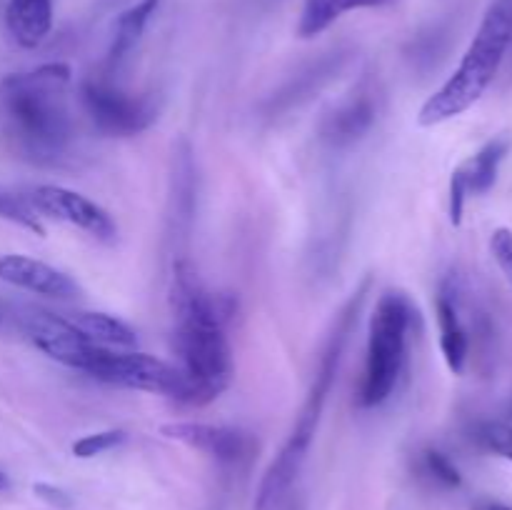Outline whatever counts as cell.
<instances>
[{"mask_svg":"<svg viewBox=\"0 0 512 510\" xmlns=\"http://www.w3.org/2000/svg\"><path fill=\"white\" fill-rule=\"evenodd\" d=\"M170 310L175 320V350L190 383V405H208L225 393L233 380V350L225 335L230 308L223 295L210 293L188 258L175 260L170 285Z\"/></svg>","mask_w":512,"mask_h":510,"instance_id":"obj_1","label":"cell"},{"mask_svg":"<svg viewBox=\"0 0 512 510\" xmlns=\"http://www.w3.org/2000/svg\"><path fill=\"white\" fill-rule=\"evenodd\" d=\"M68 63H43L25 73L5 75L0 83V110L15 148L28 160L55 165L75 138L68 85Z\"/></svg>","mask_w":512,"mask_h":510,"instance_id":"obj_2","label":"cell"},{"mask_svg":"<svg viewBox=\"0 0 512 510\" xmlns=\"http://www.w3.org/2000/svg\"><path fill=\"white\" fill-rule=\"evenodd\" d=\"M368 293L370 278H365L363 283L355 288V293L350 295L348 303L340 308L338 318H335L333 328H330L328 333V340H325L323 345L318 370H315L308 395H305L303 405H300L293 430H290L288 440H285V445L280 448V453L275 455L273 463H270L268 470L263 473L253 510H283L285 500H288L290 490H293L295 480H298L300 470H303L305 458H308V450L310 445H313L315 433H318L325 403H328V395L330 390H333L335 378H338L345 345H348L350 333H353L355 323H358V315L360 310H363L365 300H368Z\"/></svg>","mask_w":512,"mask_h":510,"instance_id":"obj_3","label":"cell"},{"mask_svg":"<svg viewBox=\"0 0 512 510\" xmlns=\"http://www.w3.org/2000/svg\"><path fill=\"white\" fill-rule=\"evenodd\" d=\"M510 43L512 0H493L455 73L423 103L418 123L423 128H435L473 108L498 75Z\"/></svg>","mask_w":512,"mask_h":510,"instance_id":"obj_4","label":"cell"},{"mask_svg":"<svg viewBox=\"0 0 512 510\" xmlns=\"http://www.w3.org/2000/svg\"><path fill=\"white\" fill-rule=\"evenodd\" d=\"M410 325H413V303L408 295L398 290L380 295L368 325L365 370L358 388L360 408H378L393 395L408 353Z\"/></svg>","mask_w":512,"mask_h":510,"instance_id":"obj_5","label":"cell"},{"mask_svg":"<svg viewBox=\"0 0 512 510\" xmlns=\"http://www.w3.org/2000/svg\"><path fill=\"white\" fill-rule=\"evenodd\" d=\"M85 375L100 380V383L118 385V388L165 395V398L183 405H190V400H193L188 378H185L178 365H170L165 360L155 358V355L138 353V350H118L98 345Z\"/></svg>","mask_w":512,"mask_h":510,"instance_id":"obj_6","label":"cell"},{"mask_svg":"<svg viewBox=\"0 0 512 510\" xmlns=\"http://www.w3.org/2000/svg\"><path fill=\"white\" fill-rule=\"evenodd\" d=\"M78 95L95 128L110 138H133V135L145 133L158 118L153 100L125 93L115 88L110 80L95 78V75L80 83Z\"/></svg>","mask_w":512,"mask_h":510,"instance_id":"obj_7","label":"cell"},{"mask_svg":"<svg viewBox=\"0 0 512 510\" xmlns=\"http://www.w3.org/2000/svg\"><path fill=\"white\" fill-rule=\"evenodd\" d=\"M25 200L38 215L73 225L100 243H113L118 238V225L108 210L63 185H35L28 190Z\"/></svg>","mask_w":512,"mask_h":510,"instance_id":"obj_8","label":"cell"},{"mask_svg":"<svg viewBox=\"0 0 512 510\" xmlns=\"http://www.w3.org/2000/svg\"><path fill=\"white\" fill-rule=\"evenodd\" d=\"M18 323L40 353H45L55 363L80 370V373L88 370L90 360H93L95 350H98V345L85 340L60 313L25 308L18 315Z\"/></svg>","mask_w":512,"mask_h":510,"instance_id":"obj_9","label":"cell"},{"mask_svg":"<svg viewBox=\"0 0 512 510\" xmlns=\"http://www.w3.org/2000/svg\"><path fill=\"white\" fill-rule=\"evenodd\" d=\"M160 433H163L165 438L178 440V443L200 450V453L210 455V458L228 465L243 463V460H248L250 455L258 450V443H255V438L248 430L230 428V425L183 420V423L163 425Z\"/></svg>","mask_w":512,"mask_h":510,"instance_id":"obj_10","label":"cell"},{"mask_svg":"<svg viewBox=\"0 0 512 510\" xmlns=\"http://www.w3.org/2000/svg\"><path fill=\"white\" fill-rule=\"evenodd\" d=\"M0 280L50 300H75L80 295V285L68 273L20 253L0 255Z\"/></svg>","mask_w":512,"mask_h":510,"instance_id":"obj_11","label":"cell"},{"mask_svg":"<svg viewBox=\"0 0 512 510\" xmlns=\"http://www.w3.org/2000/svg\"><path fill=\"white\" fill-rule=\"evenodd\" d=\"M375 115H378V98L370 88H360L345 103H340L333 113L325 115L320 133L330 145H338V148L353 145L355 140H360L373 128Z\"/></svg>","mask_w":512,"mask_h":510,"instance_id":"obj_12","label":"cell"},{"mask_svg":"<svg viewBox=\"0 0 512 510\" xmlns=\"http://www.w3.org/2000/svg\"><path fill=\"white\" fill-rule=\"evenodd\" d=\"M435 313H438L440 350H443L445 363H448V368L453 370L455 375H460L465 370V363H468L470 340L463 323H460L458 288H455V283L450 278L443 280V285H440Z\"/></svg>","mask_w":512,"mask_h":510,"instance_id":"obj_13","label":"cell"},{"mask_svg":"<svg viewBox=\"0 0 512 510\" xmlns=\"http://www.w3.org/2000/svg\"><path fill=\"white\" fill-rule=\"evenodd\" d=\"M5 25L20 48H38L53 30V0H8Z\"/></svg>","mask_w":512,"mask_h":510,"instance_id":"obj_14","label":"cell"},{"mask_svg":"<svg viewBox=\"0 0 512 510\" xmlns=\"http://www.w3.org/2000/svg\"><path fill=\"white\" fill-rule=\"evenodd\" d=\"M85 340L95 345H105V348L130 350L138 345V335L130 328L125 320L115 318V315L98 313V310H70V313H60Z\"/></svg>","mask_w":512,"mask_h":510,"instance_id":"obj_15","label":"cell"},{"mask_svg":"<svg viewBox=\"0 0 512 510\" xmlns=\"http://www.w3.org/2000/svg\"><path fill=\"white\" fill-rule=\"evenodd\" d=\"M160 0H138L135 5H130L128 10L115 18L113 25V40H110L108 48V70L118 68L125 58L130 55V50L138 45V40L143 38L145 25L153 18V13L158 10Z\"/></svg>","mask_w":512,"mask_h":510,"instance_id":"obj_16","label":"cell"},{"mask_svg":"<svg viewBox=\"0 0 512 510\" xmlns=\"http://www.w3.org/2000/svg\"><path fill=\"white\" fill-rule=\"evenodd\" d=\"M393 0H305L303 13L298 20V35L300 38H315L338 18L353 10H368V8H385Z\"/></svg>","mask_w":512,"mask_h":510,"instance_id":"obj_17","label":"cell"},{"mask_svg":"<svg viewBox=\"0 0 512 510\" xmlns=\"http://www.w3.org/2000/svg\"><path fill=\"white\" fill-rule=\"evenodd\" d=\"M510 150V138L505 135H498V138L488 140L473 158L468 160L465 165H460L465 173V180H468L470 193L475 195H485L498 180V170L503 165L505 155Z\"/></svg>","mask_w":512,"mask_h":510,"instance_id":"obj_18","label":"cell"},{"mask_svg":"<svg viewBox=\"0 0 512 510\" xmlns=\"http://www.w3.org/2000/svg\"><path fill=\"white\" fill-rule=\"evenodd\" d=\"M473 438L480 448L512 460V423L510 420H483L473 428Z\"/></svg>","mask_w":512,"mask_h":510,"instance_id":"obj_19","label":"cell"},{"mask_svg":"<svg viewBox=\"0 0 512 510\" xmlns=\"http://www.w3.org/2000/svg\"><path fill=\"white\" fill-rule=\"evenodd\" d=\"M420 465H423V470L435 480V483L445 485V488H460V485H463L460 470L455 468L453 460L445 453H440V450L425 448L423 453H420Z\"/></svg>","mask_w":512,"mask_h":510,"instance_id":"obj_20","label":"cell"},{"mask_svg":"<svg viewBox=\"0 0 512 510\" xmlns=\"http://www.w3.org/2000/svg\"><path fill=\"white\" fill-rule=\"evenodd\" d=\"M125 430H100V433H90V435H83L80 440H75L73 443V455L75 458H95V455H103L108 453V450L118 448V445L125 443Z\"/></svg>","mask_w":512,"mask_h":510,"instance_id":"obj_21","label":"cell"},{"mask_svg":"<svg viewBox=\"0 0 512 510\" xmlns=\"http://www.w3.org/2000/svg\"><path fill=\"white\" fill-rule=\"evenodd\" d=\"M0 215L8 220H13V223L23 225V228L33 230V233L45 235V228L40 225L38 213L30 208L28 200H25V195H13V193H3V190H0Z\"/></svg>","mask_w":512,"mask_h":510,"instance_id":"obj_22","label":"cell"},{"mask_svg":"<svg viewBox=\"0 0 512 510\" xmlns=\"http://www.w3.org/2000/svg\"><path fill=\"white\" fill-rule=\"evenodd\" d=\"M468 180H465L463 168L453 170V178H450V223L460 225L465 215V203H468Z\"/></svg>","mask_w":512,"mask_h":510,"instance_id":"obj_23","label":"cell"},{"mask_svg":"<svg viewBox=\"0 0 512 510\" xmlns=\"http://www.w3.org/2000/svg\"><path fill=\"white\" fill-rule=\"evenodd\" d=\"M490 253H493L495 263L500 265V270L505 273V278L512 285V230L510 228H498L490 235Z\"/></svg>","mask_w":512,"mask_h":510,"instance_id":"obj_24","label":"cell"},{"mask_svg":"<svg viewBox=\"0 0 512 510\" xmlns=\"http://www.w3.org/2000/svg\"><path fill=\"white\" fill-rule=\"evenodd\" d=\"M33 493L38 495L40 500H45L48 505H55V508H70V503H73V498H70L63 488H58V485L35 483Z\"/></svg>","mask_w":512,"mask_h":510,"instance_id":"obj_25","label":"cell"},{"mask_svg":"<svg viewBox=\"0 0 512 510\" xmlns=\"http://www.w3.org/2000/svg\"><path fill=\"white\" fill-rule=\"evenodd\" d=\"M10 485V478L5 475V470H0V490H5Z\"/></svg>","mask_w":512,"mask_h":510,"instance_id":"obj_26","label":"cell"},{"mask_svg":"<svg viewBox=\"0 0 512 510\" xmlns=\"http://www.w3.org/2000/svg\"><path fill=\"white\" fill-rule=\"evenodd\" d=\"M488 510H512V508H510V505H503V503H493Z\"/></svg>","mask_w":512,"mask_h":510,"instance_id":"obj_27","label":"cell"},{"mask_svg":"<svg viewBox=\"0 0 512 510\" xmlns=\"http://www.w3.org/2000/svg\"><path fill=\"white\" fill-rule=\"evenodd\" d=\"M3 318H5V313H3V305H0V323H3Z\"/></svg>","mask_w":512,"mask_h":510,"instance_id":"obj_28","label":"cell"},{"mask_svg":"<svg viewBox=\"0 0 512 510\" xmlns=\"http://www.w3.org/2000/svg\"><path fill=\"white\" fill-rule=\"evenodd\" d=\"M510 423H512V420H510Z\"/></svg>","mask_w":512,"mask_h":510,"instance_id":"obj_29","label":"cell"}]
</instances>
